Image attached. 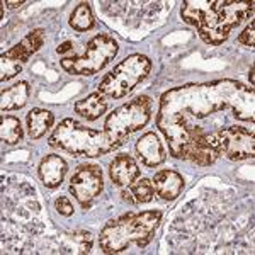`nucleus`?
<instances>
[{"instance_id":"obj_16","label":"nucleus","mask_w":255,"mask_h":255,"mask_svg":"<svg viewBox=\"0 0 255 255\" xmlns=\"http://www.w3.org/2000/svg\"><path fill=\"white\" fill-rule=\"evenodd\" d=\"M197 29H199L201 39L206 44H211V46H218V44L225 43L230 36V29L218 19V15L213 12V9L204 15V19L197 26Z\"/></svg>"},{"instance_id":"obj_28","label":"nucleus","mask_w":255,"mask_h":255,"mask_svg":"<svg viewBox=\"0 0 255 255\" xmlns=\"http://www.w3.org/2000/svg\"><path fill=\"white\" fill-rule=\"evenodd\" d=\"M56 51H58V55H67L68 51H75V44L72 41H65L63 44H60Z\"/></svg>"},{"instance_id":"obj_29","label":"nucleus","mask_w":255,"mask_h":255,"mask_svg":"<svg viewBox=\"0 0 255 255\" xmlns=\"http://www.w3.org/2000/svg\"><path fill=\"white\" fill-rule=\"evenodd\" d=\"M5 5H9L10 9H17V7L24 5V2H22V0H20V2H5Z\"/></svg>"},{"instance_id":"obj_26","label":"nucleus","mask_w":255,"mask_h":255,"mask_svg":"<svg viewBox=\"0 0 255 255\" xmlns=\"http://www.w3.org/2000/svg\"><path fill=\"white\" fill-rule=\"evenodd\" d=\"M238 43L244 44V46L254 48V44H255V26H254V20H250L249 26H247L245 29L240 32V36H238Z\"/></svg>"},{"instance_id":"obj_5","label":"nucleus","mask_w":255,"mask_h":255,"mask_svg":"<svg viewBox=\"0 0 255 255\" xmlns=\"http://www.w3.org/2000/svg\"><path fill=\"white\" fill-rule=\"evenodd\" d=\"M118 51L119 44L113 36L97 34L89 41L82 55L65 56L60 65L70 75H96L114 60Z\"/></svg>"},{"instance_id":"obj_9","label":"nucleus","mask_w":255,"mask_h":255,"mask_svg":"<svg viewBox=\"0 0 255 255\" xmlns=\"http://www.w3.org/2000/svg\"><path fill=\"white\" fill-rule=\"evenodd\" d=\"M186 158L194 162L196 165L208 167L213 165L218 158H220V151L215 150L204 138L203 128L194 126L191 131V138L186 146Z\"/></svg>"},{"instance_id":"obj_2","label":"nucleus","mask_w":255,"mask_h":255,"mask_svg":"<svg viewBox=\"0 0 255 255\" xmlns=\"http://www.w3.org/2000/svg\"><path fill=\"white\" fill-rule=\"evenodd\" d=\"M162 211L150 209V211L126 213V215L109 220L101 230L99 245L104 254H121L129 249L131 244L145 249L155 237Z\"/></svg>"},{"instance_id":"obj_19","label":"nucleus","mask_w":255,"mask_h":255,"mask_svg":"<svg viewBox=\"0 0 255 255\" xmlns=\"http://www.w3.org/2000/svg\"><path fill=\"white\" fill-rule=\"evenodd\" d=\"M55 125V116L51 111L34 108L27 113L26 116V126H27V134L32 139H39L48 133Z\"/></svg>"},{"instance_id":"obj_12","label":"nucleus","mask_w":255,"mask_h":255,"mask_svg":"<svg viewBox=\"0 0 255 255\" xmlns=\"http://www.w3.org/2000/svg\"><path fill=\"white\" fill-rule=\"evenodd\" d=\"M139 174H141V170H139L136 160L128 153L118 155L109 163V177L113 180V184H116L119 187L129 186L131 182H134L138 179Z\"/></svg>"},{"instance_id":"obj_24","label":"nucleus","mask_w":255,"mask_h":255,"mask_svg":"<svg viewBox=\"0 0 255 255\" xmlns=\"http://www.w3.org/2000/svg\"><path fill=\"white\" fill-rule=\"evenodd\" d=\"M211 10V2H204V0H197V2H184L180 15L191 26H199V22L204 19V15Z\"/></svg>"},{"instance_id":"obj_4","label":"nucleus","mask_w":255,"mask_h":255,"mask_svg":"<svg viewBox=\"0 0 255 255\" xmlns=\"http://www.w3.org/2000/svg\"><path fill=\"white\" fill-rule=\"evenodd\" d=\"M151 60L141 53L126 56L99 84V92L109 99H123L148 77Z\"/></svg>"},{"instance_id":"obj_30","label":"nucleus","mask_w":255,"mask_h":255,"mask_svg":"<svg viewBox=\"0 0 255 255\" xmlns=\"http://www.w3.org/2000/svg\"><path fill=\"white\" fill-rule=\"evenodd\" d=\"M249 77H250V84L254 85V67H250V73H249Z\"/></svg>"},{"instance_id":"obj_8","label":"nucleus","mask_w":255,"mask_h":255,"mask_svg":"<svg viewBox=\"0 0 255 255\" xmlns=\"http://www.w3.org/2000/svg\"><path fill=\"white\" fill-rule=\"evenodd\" d=\"M104 189L102 168L92 163H82L70 177V192L84 209H89Z\"/></svg>"},{"instance_id":"obj_14","label":"nucleus","mask_w":255,"mask_h":255,"mask_svg":"<svg viewBox=\"0 0 255 255\" xmlns=\"http://www.w3.org/2000/svg\"><path fill=\"white\" fill-rule=\"evenodd\" d=\"M43 43H44V29H34V31H31L29 34L24 36L17 44H14V46L9 48L7 51H3L2 55L24 65L26 61H29V58L34 53L39 51Z\"/></svg>"},{"instance_id":"obj_15","label":"nucleus","mask_w":255,"mask_h":255,"mask_svg":"<svg viewBox=\"0 0 255 255\" xmlns=\"http://www.w3.org/2000/svg\"><path fill=\"white\" fill-rule=\"evenodd\" d=\"M153 187L155 192L165 201H174L177 199L184 191V179L179 172L165 168V170H160L153 177Z\"/></svg>"},{"instance_id":"obj_6","label":"nucleus","mask_w":255,"mask_h":255,"mask_svg":"<svg viewBox=\"0 0 255 255\" xmlns=\"http://www.w3.org/2000/svg\"><path fill=\"white\" fill-rule=\"evenodd\" d=\"M153 102L148 96H138L133 101L119 106L106 118L104 131L118 141L125 143L134 131L143 129L151 119Z\"/></svg>"},{"instance_id":"obj_17","label":"nucleus","mask_w":255,"mask_h":255,"mask_svg":"<svg viewBox=\"0 0 255 255\" xmlns=\"http://www.w3.org/2000/svg\"><path fill=\"white\" fill-rule=\"evenodd\" d=\"M29 84L24 80L17 82V84L10 85V87H3L2 89V97H0V108H2V113L5 111H17L22 109L24 106L29 101Z\"/></svg>"},{"instance_id":"obj_1","label":"nucleus","mask_w":255,"mask_h":255,"mask_svg":"<svg viewBox=\"0 0 255 255\" xmlns=\"http://www.w3.org/2000/svg\"><path fill=\"white\" fill-rule=\"evenodd\" d=\"M232 108L233 116L254 121V89L235 80H216L167 90L160 101L158 114H191L203 119Z\"/></svg>"},{"instance_id":"obj_13","label":"nucleus","mask_w":255,"mask_h":255,"mask_svg":"<svg viewBox=\"0 0 255 255\" xmlns=\"http://www.w3.org/2000/svg\"><path fill=\"white\" fill-rule=\"evenodd\" d=\"M68 165L60 155H46L43 160L39 162L38 167V175L43 182L44 187L48 189H56L61 186L65 175H67Z\"/></svg>"},{"instance_id":"obj_18","label":"nucleus","mask_w":255,"mask_h":255,"mask_svg":"<svg viewBox=\"0 0 255 255\" xmlns=\"http://www.w3.org/2000/svg\"><path fill=\"white\" fill-rule=\"evenodd\" d=\"M75 114L87 121H96L101 116L108 113V97L102 96L101 92H94L90 96L80 99L75 102Z\"/></svg>"},{"instance_id":"obj_3","label":"nucleus","mask_w":255,"mask_h":255,"mask_svg":"<svg viewBox=\"0 0 255 255\" xmlns=\"http://www.w3.org/2000/svg\"><path fill=\"white\" fill-rule=\"evenodd\" d=\"M48 145L58 148L60 151L70 153L73 157L96 158L118 150L121 141L109 136L106 131H99L82 125L77 119H63L58 128L48 139Z\"/></svg>"},{"instance_id":"obj_20","label":"nucleus","mask_w":255,"mask_h":255,"mask_svg":"<svg viewBox=\"0 0 255 255\" xmlns=\"http://www.w3.org/2000/svg\"><path fill=\"white\" fill-rule=\"evenodd\" d=\"M123 199L128 203L133 204H143V203H150L155 196V187L153 182L150 179H136L134 182H131L129 186H126L125 191L121 192Z\"/></svg>"},{"instance_id":"obj_27","label":"nucleus","mask_w":255,"mask_h":255,"mask_svg":"<svg viewBox=\"0 0 255 255\" xmlns=\"http://www.w3.org/2000/svg\"><path fill=\"white\" fill-rule=\"evenodd\" d=\"M55 209L60 213L61 216H72L73 215V204L70 203V199L65 196H60L55 199Z\"/></svg>"},{"instance_id":"obj_10","label":"nucleus","mask_w":255,"mask_h":255,"mask_svg":"<svg viewBox=\"0 0 255 255\" xmlns=\"http://www.w3.org/2000/svg\"><path fill=\"white\" fill-rule=\"evenodd\" d=\"M254 2H228V0H216L211 2V9L218 19L228 27L230 31L242 24V20L250 19L254 12Z\"/></svg>"},{"instance_id":"obj_7","label":"nucleus","mask_w":255,"mask_h":255,"mask_svg":"<svg viewBox=\"0 0 255 255\" xmlns=\"http://www.w3.org/2000/svg\"><path fill=\"white\" fill-rule=\"evenodd\" d=\"M204 138L215 150L220 151V155H225L230 160L254 158L255 138L252 129L242 126H230L211 134L204 133Z\"/></svg>"},{"instance_id":"obj_21","label":"nucleus","mask_w":255,"mask_h":255,"mask_svg":"<svg viewBox=\"0 0 255 255\" xmlns=\"http://www.w3.org/2000/svg\"><path fill=\"white\" fill-rule=\"evenodd\" d=\"M61 240L65 242V245L61 247V252H68V254H89L92 249V235L89 232H73L67 233V235L61 237Z\"/></svg>"},{"instance_id":"obj_23","label":"nucleus","mask_w":255,"mask_h":255,"mask_svg":"<svg viewBox=\"0 0 255 255\" xmlns=\"http://www.w3.org/2000/svg\"><path fill=\"white\" fill-rule=\"evenodd\" d=\"M94 24H96L94 12H92V7H90L87 2H80L79 5L73 9L72 14H70V26L79 32L92 29Z\"/></svg>"},{"instance_id":"obj_25","label":"nucleus","mask_w":255,"mask_h":255,"mask_svg":"<svg viewBox=\"0 0 255 255\" xmlns=\"http://www.w3.org/2000/svg\"><path fill=\"white\" fill-rule=\"evenodd\" d=\"M0 65H2V77H0L2 82L10 80L12 77H15L20 70H22V63L7 58V56H3V55L0 56Z\"/></svg>"},{"instance_id":"obj_22","label":"nucleus","mask_w":255,"mask_h":255,"mask_svg":"<svg viewBox=\"0 0 255 255\" xmlns=\"http://www.w3.org/2000/svg\"><path fill=\"white\" fill-rule=\"evenodd\" d=\"M0 136H2V141L7 143V145H15V143L22 141L24 129L22 125H20V119L3 114L2 125H0Z\"/></svg>"},{"instance_id":"obj_11","label":"nucleus","mask_w":255,"mask_h":255,"mask_svg":"<svg viewBox=\"0 0 255 255\" xmlns=\"http://www.w3.org/2000/svg\"><path fill=\"white\" fill-rule=\"evenodd\" d=\"M136 153L141 163L148 168H155L160 163L165 162L167 151L163 148V143L153 131H148L136 141Z\"/></svg>"}]
</instances>
